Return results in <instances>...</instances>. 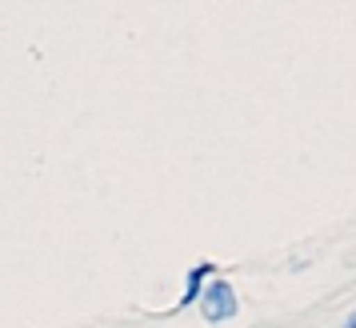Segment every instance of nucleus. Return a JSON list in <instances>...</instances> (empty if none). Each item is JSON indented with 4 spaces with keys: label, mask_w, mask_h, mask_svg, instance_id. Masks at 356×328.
I'll use <instances>...</instances> for the list:
<instances>
[{
    "label": "nucleus",
    "mask_w": 356,
    "mask_h": 328,
    "mask_svg": "<svg viewBox=\"0 0 356 328\" xmlns=\"http://www.w3.org/2000/svg\"><path fill=\"white\" fill-rule=\"evenodd\" d=\"M216 277V264H196V268H188V277H184V293H180L177 300V312L193 309V304H200V296H204V288H209V280Z\"/></svg>",
    "instance_id": "obj_2"
},
{
    "label": "nucleus",
    "mask_w": 356,
    "mask_h": 328,
    "mask_svg": "<svg viewBox=\"0 0 356 328\" xmlns=\"http://www.w3.org/2000/svg\"><path fill=\"white\" fill-rule=\"evenodd\" d=\"M241 312V300H236V288L228 284V280H209V288L200 296V316L209 320V325H225Z\"/></svg>",
    "instance_id": "obj_1"
},
{
    "label": "nucleus",
    "mask_w": 356,
    "mask_h": 328,
    "mask_svg": "<svg viewBox=\"0 0 356 328\" xmlns=\"http://www.w3.org/2000/svg\"><path fill=\"white\" fill-rule=\"evenodd\" d=\"M344 328H356V312H353V316H348V320H344Z\"/></svg>",
    "instance_id": "obj_3"
}]
</instances>
